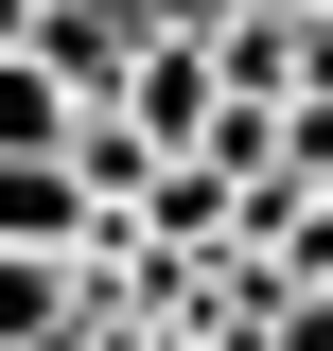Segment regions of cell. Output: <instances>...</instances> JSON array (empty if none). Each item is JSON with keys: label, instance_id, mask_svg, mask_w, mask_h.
<instances>
[{"label": "cell", "instance_id": "7a4b0ae2", "mask_svg": "<svg viewBox=\"0 0 333 351\" xmlns=\"http://www.w3.org/2000/svg\"><path fill=\"white\" fill-rule=\"evenodd\" d=\"M210 106H228V88H210V53H140V88H123V123L158 141V158H193V141H210Z\"/></svg>", "mask_w": 333, "mask_h": 351}, {"label": "cell", "instance_id": "277c9868", "mask_svg": "<svg viewBox=\"0 0 333 351\" xmlns=\"http://www.w3.org/2000/svg\"><path fill=\"white\" fill-rule=\"evenodd\" d=\"M0 53H36V0H0Z\"/></svg>", "mask_w": 333, "mask_h": 351}, {"label": "cell", "instance_id": "6da1fadb", "mask_svg": "<svg viewBox=\"0 0 333 351\" xmlns=\"http://www.w3.org/2000/svg\"><path fill=\"white\" fill-rule=\"evenodd\" d=\"M140 53H158V36H140V0H36V71L71 88V106H123Z\"/></svg>", "mask_w": 333, "mask_h": 351}, {"label": "cell", "instance_id": "3957f363", "mask_svg": "<svg viewBox=\"0 0 333 351\" xmlns=\"http://www.w3.org/2000/svg\"><path fill=\"white\" fill-rule=\"evenodd\" d=\"M71 123H88L71 88H53L36 53H0V158H71Z\"/></svg>", "mask_w": 333, "mask_h": 351}]
</instances>
